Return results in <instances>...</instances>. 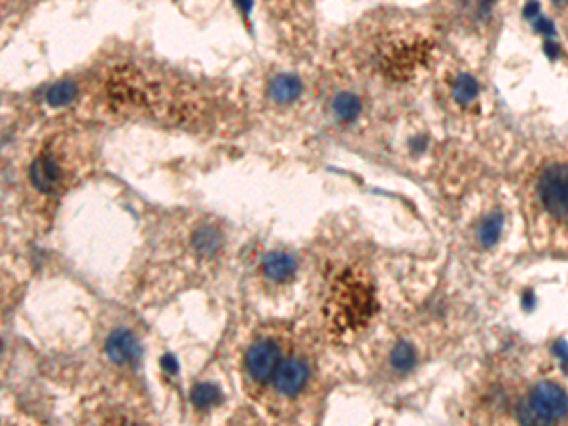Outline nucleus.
I'll return each mask as SVG.
<instances>
[{
  "instance_id": "nucleus-1",
  "label": "nucleus",
  "mask_w": 568,
  "mask_h": 426,
  "mask_svg": "<svg viewBox=\"0 0 568 426\" xmlns=\"http://www.w3.org/2000/svg\"><path fill=\"white\" fill-rule=\"evenodd\" d=\"M375 311L373 290L356 273H343L334 286L330 318L337 331L356 330L368 322Z\"/></svg>"
},
{
  "instance_id": "nucleus-2",
  "label": "nucleus",
  "mask_w": 568,
  "mask_h": 426,
  "mask_svg": "<svg viewBox=\"0 0 568 426\" xmlns=\"http://www.w3.org/2000/svg\"><path fill=\"white\" fill-rule=\"evenodd\" d=\"M521 420L528 425L536 423H553L562 419L568 413V398L561 386L544 381L534 386L528 396L527 406L523 407Z\"/></svg>"
},
{
  "instance_id": "nucleus-3",
  "label": "nucleus",
  "mask_w": 568,
  "mask_h": 426,
  "mask_svg": "<svg viewBox=\"0 0 568 426\" xmlns=\"http://www.w3.org/2000/svg\"><path fill=\"white\" fill-rule=\"evenodd\" d=\"M538 197L542 206L553 218H568V165L555 163L542 171L538 179Z\"/></svg>"
},
{
  "instance_id": "nucleus-4",
  "label": "nucleus",
  "mask_w": 568,
  "mask_h": 426,
  "mask_svg": "<svg viewBox=\"0 0 568 426\" xmlns=\"http://www.w3.org/2000/svg\"><path fill=\"white\" fill-rule=\"evenodd\" d=\"M279 366H281V351L277 343L269 339L258 341L247 352V371L256 383L273 381Z\"/></svg>"
},
{
  "instance_id": "nucleus-5",
  "label": "nucleus",
  "mask_w": 568,
  "mask_h": 426,
  "mask_svg": "<svg viewBox=\"0 0 568 426\" xmlns=\"http://www.w3.org/2000/svg\"><path fill=\"white\" fill-rule=\"evenodd\" d=\"M307 377V364L300 358H288V360H282L275 373L273 385L284 396H295L305 386Z\"/></svg>"
},
{
  "instance_id": "nucleus-6",
  "label": "nucleus",
  "mask_w": 568,
  "mask_h": 426,
  "mask_svg": "<svg viewBox=\"0 0 568 426\" xmlns=\"http://www.w3.org/2000/svg\"><path fill=\"white\" fill-rule=\"evenodd\" d=\"M106 354L114 364H137L140 358V345L131 331L116 330L106 339Z\"/></svg>"
},
{
  "instance_id": "nucleus-7",
  "label": "nucleus",
  "mask_w": 568,
  "mask_h": 426,
  "mask_svg": "<svg viewBox=\"0 0 568 426\" xmlns=\"http://www.w3.org/2000/svg\"><path fill=\"white\" fill-rule=\"evenodd\" d=\"M29 174H31V182L42 193H54L63 180L61 167L46 151L33 161Z\"/></svg>"
},
{
  "instance_id": "nucleus-8",
  "label": "nucleus",
  "mask_w": 568,
  "mask_h": 426,
  "mask_svg": "<svg viewBox=\"0 0 568 426\" xmlns=\"http://www.w3.org/2000/svg\"><path fill=\"white\" fill-rule=\"evenodd\" d=\"M261 269L273 281H288L295 275V260L284 252H271L261 261Z\"/></svg>"
},
{
  "instance_id": "nucleus-9",
  "label": "nucleus",
  "mask_w": 568,
  "mask_h": 426,
  "mask_svg": "<svg viewBox=\"0 0 568 426\" xmlns=\"http://www.w3.org/2000/svg\"><path fill=\"white\" fill-rule=\"evenodd\" d=\"M302 83L294 76H277L273 82L269 83V95L273 97L277 103H292L295 97L300 95Z\"/></svg>"
},
{
  "instance_id": "nucleus-10",
  "label": "nucleus",
  "mask_w": 568,
  "mask_h": 426,
  "mask_svg": "<svg viewBox=\"0 0 568 426\" xmlns=\"http://www.w3.org/2000/svg\"><path fill=\"white\" fill-rule=\"evenodd\" d=\"M334 112L341 122H355L356 116L360 114V101L352 93H339L334 99Z\"/></svg>"
},
{
  "instance_id": "nucleus-11",
  "label": "nucleus",
  "mask_w": 568,
  "mask_h": 426,
  "mask_svg": "<svg viewBox=\"0 0 568 426\" xmlns=\"http://www.w3.org/2000/svg\"><path fill=\"white\" fill-rule=\"evenodd\" d=\"M76 93H78V90H76V85L72 82H59L55 83L54 88L48 91V97H46V101H48L49 106H55V108H59V106H67V104H70L72 101H74Z\"/></svg>"
},
{
  "instance_id": "nucleus-12",
  "label": "nucleus",
  "mask_w": 568,
  "mask_h": 426,
  "mask_svg": "<svg viewBox=\"0 0 568 426\" xmlns=\"http://www.w3.org/2000/svg\"><path fill=\"white\" fill-rule=\"evenodd\" d=\"M453 95H455L459 104L472 103L473 99L478 97V82L470 74H460L455 85H453Z\"/></svg>"
},
{
  "instance_id": "nucleus-13",
  "label": "nucleus",
  "mask_w": 568,
  "mask_h": 426,
  "mask_svg": "<svg viewBox=\"0 0 568 426\" xmlns=\"http://www.w3.org/2000/svg\"><path fill=\"white\" fill-rule=\"evenodd\" d=\"M220 400V391L214 385L203 383L197 385L192 392V402L197 407H211Z\"/></svg>"
},
{
  "instance_id": "nucleus-14",
  "label": "nucleus",
  "mask_w": 568,
  "mask_h": 426,
  "mask_svg": "<svg viewBox=\"0 0 568 426\" xmlns=\"http://www.w3.org/2000/svg\"><path fill=\"white\" fill-rule=\"evenodd\" d=\"M391 362H392V366L400 371L411 370L413 364H415V351L411 349L409 345H405V343L398 345L396 349L392 351Z\"/></svg>"
},
{
  "instance_id": "nucleus-15",
  "label": "nucleus",
  "mask_w": 568,
  "mask_h": 426,
  "mask_svg": "<svg viewBox=\"0 0 568 426\" xmlns=\"http://www.w3.org/2000/svg\"><path fill=\"white\" fill-rule=\"evenodd\" d=\"M500 229H502V216H500V214H491V216L483 222V226H481L480 229L481 243L487 245V247L496 243V239H498L500 235Z\"/></svg>"
},
{
  "instance_id": "nucleus-16",
  "label": "nucleus",
  "mask_w": 568,
  "mask_h": 426,
  "mask_svg": "<svg viewBox=\"0 0 568 426\" xmlns=\"http://www.w3.org/2000/svg\"><path fill=\"white\" fill-rule=\"evenodd\" d=\"M193 243H195V247L201 252H211V250L218 247V234L214 229H211V227H203V229H199L197 234H195Z\"/></svg>"
},
{
  "instance_id": "nucleus-17",
  "label": "nucleus",
  "mask_w": 568,
  "mask_h": 426,
  "mask_svg": "<svg viewBox=\"0 0 568 426\" xmlns=\"http://www.w3.org/2000/svg\"><path fill=\"white\" fill-rule=\"evenodd\" d=\"M538 12H540V4L536 2V0H530L527 6H525V17H536L538 15Z\"/></svg>"
},
{
  "instance_id": "nucleus-18",
  "label": "nucleus",
  "mask_w": 568,
  "mask_h": 426,
  "mask_svg": "<svg viewBox=\"0 0 568 426\" xmlns=\"http://www.w3.org/2000/svg\"><path fill=\"white\" fill-rule=\"evenodd\" d=\"M473 6L478 8V12H483V14H487L489 10H491V6H493L494 0H470Z\"/></svg>"
},
{
  "instance_id": "nucleus-19",
  "label": "nucleus",
  "mask_w": 568,
  "mask_h": 426,
  "mask_svg": "<svg viewBox=\"0 0 568 426\" xmlns=\"http://www.w3.org/2000/svg\"><path fill=\"white\" fill-rule=\"evenodd\" d=\"M536 28L542 31V33H551V31H553L551 23H549L548 19H544V17H538V21H536Z\"/></svg>"
},
{
  "instance_id": "nucleus-20",
  "label": "nucleus",
  "mask_w": 568,
  "mask_h": 426,
  "mask_svg": "<svg viewBox=\"0 0 568 426\" xmlns=\"http://www.w3.org/2000/svg\"><path fill=\"white\" fill-rule=\"evenodd\" d=\"M163 366H165V368H169L171 371H177V362H175L171 357H165L163 358Z\"/></svg>"
}]
</instances>
